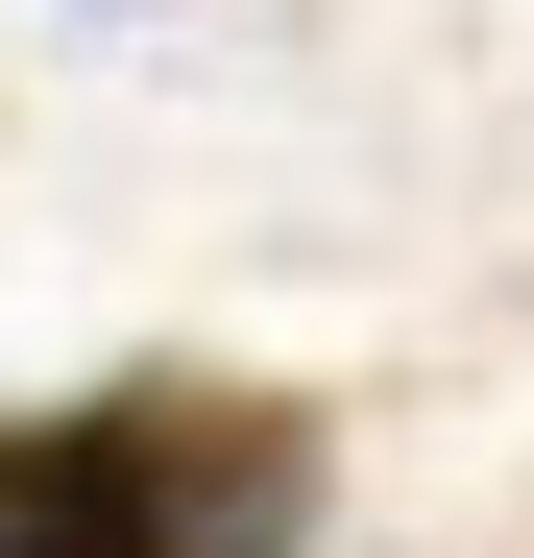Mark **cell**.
<instances>
[{
  "label": "cell",
  "instance_id": "obj_1",
  "mask_svg": "<svg viewBox=\"0 0 534 558\" xmlns=\"http://www.w3.org/2000/svg\"><path fill=\"white\" fill-rule=\"evenodd\" d=\"M340 413L267 364H122L0 413V558H316Z\"/></svg>",
  "mask_w": 534,
  "mask_h": 558
}]
</instances>
